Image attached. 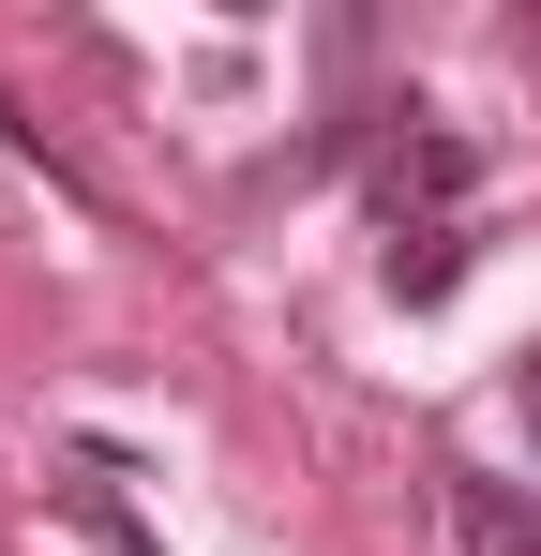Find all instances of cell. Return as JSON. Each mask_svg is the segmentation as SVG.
<instances>
[{"label":"cell","instance_id":"6da1fadb","mask_svg":"<svg viewBox=\"0 0 541 556\" xmlns=\"http://www.w3.org/2000/svg\"><path fill=\"white\" fill-rule=\"evenodd\" d=\"M466 181H481V151L422 121V105H391V151H376V211H391V241L406 226H466Z\"/></svg>","mask_w":541,"mask_h":556},{"label":"cell","instance_id":"7a4b0ae2","mask_svg":"<svg viewBox=\"0 0 541 556\" xmlns=\"http://www.w3.org/2000/svg\"><path fill=\"white\" fill-rule=\"evenodd\" d=\"M437 496H451V542H466V556H541V496H527V481H496V466H451Z\"/></svg>","mask_w":541,"mask_h":556},{"label":"cell","instance_id":"3957f363","mask_svg":"<svg viewBox=\"0 0 541 556\" xmlns=\"http://www.w3.org/2000/svg\"><path fill=\"white\" fill-rule=\"evenodd\" d=\"M466 256H481V226H406V241H391V301H406V316H422V301H451V286H466Z\"/></svg>","mask_w":541,"mask_h":556},{"label":"cell","instance_id":"277c9868","mask_svg":"<svg viewBox=\"0 0 541 556\" xmlns=\"http://www.w3.org/2000/svg\"><path fill=\"white\" fill-rule=\"evenodd\" d=\"M527 421H541V362H527Z\"/></svg>","mask_w":541,"mask_h":556}]
</instances>
